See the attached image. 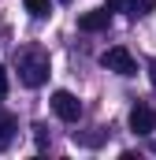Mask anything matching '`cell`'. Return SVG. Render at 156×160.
<instances>
[{"label":"cell","mask_w":156,"mask_h":160,"mask_svg":"<svg viewBox=\"0 0 156 160\" xmlns=\"http://www.w3.org/2000/svg\"><path fill=\"white\" fill-rule=\"evenodd\" d=\"M19 78H22V86H30V89L45 86V78H48V52L45 48H26L19 56Z\"/></svg>","instance_id":"6da1fadb"},{"label":"cell","mask_w":156,"mask_h":160,"mask_svg":"<svg viewBox=\"0 0 156 160\" xmlns=\"http://www.w3.org/2000/svg\"><path fill=\"white\" fill-rule=\"evenodd\" d=\"M130 130L141 134V138H149V134L156 130V112L149 108V104H134V108H130Z\"/></svg>","instance_id":"277c9868"},{"label":"cell","mask_w":156,"mask_h":160,"mask_svg":"<svg viewBox=\"0 0 156 160\" xmlns=\"http://www.w3.org/2000/svg\"><path fill=\"white\" fill-rule=\"evenodd\" d=\"M100 63L108 67V71H115V75H138V63H134V56L126 52V48H108L104 56H100Z\"/></svg>","instance_id":"3957f363"},{"label":"cell","mask_w":156,"mask_h":160,"mask_svg":"<svg viewBox=\"0 0 156 160\" xmlns=\"http://www.w3.org/2000/svg\"><path fill=\"white\" fill-rule=\"evenodd\" d=\"M149 82L156 86V60H149Z\"/></svg>","instance_id":"30bf717a"},{"label":"cell","mask_w":156,"mask_h":160,"mask_svg":"<svg viewBox=\"0 0 156 160\" xmlns=\"http://www.w3.org/2000/svg\"><path fill=\"white\" fill-rule=\"evenodd\" d=\"M22 4H26V11H30L34 19H48V15H52V4H48V0H22Z\"/></svg>","instance_id":"52a82bcc"},{"label":"cell","mask_w":156,"mask_h":160,"mask_svg":"<svg viewBox=\"0 0 156 160\" xmlns=\"http://www.w3.org/2000/svg\"><path fill=\"white\" fill-rule=\"evenodd\" d=\"M78 26H82L85 34H97V30H104V26H108V8H100V11H85V15L78 19Z\"/></svg>","instance_id":"5b68a950"},{"label":"cell","mask_w":156,"mask_h":160,"mask_svg":"<svg viewBox=\"0 0 156 160\" xmlns=\"http://www.w3.org/2000/svg\"><path fill=\"white\" fill-rule=\"evenodd\" d=\"M4 93H7V67L0 63V101H4Z\"/></svg>","instance_id":"9c48e42d"},{"label":"cell","mask_w":156,"mask_h":160,"mask_svg":"<svg viewBox=\"0 0 156 160\" xmlns=\"http://www.w3.org/2000/svg\"><path fill=\"white\" fill-rule=\"evenodd\" d=\"M52 112L63 123H78L82 119V101H78L71 89H56V93H52Z\"/></svg>","instance_id":"7a4b0ae2"},{"label":"cell","mask_w":156,"mask_h":160,"mask_svg":"<svg viewBox=\"0 0 156 160\" xmlns=\"http://www.w3.org/2000/svg\"><path fill=\"white\" fill-rule=\"evenodd\" d=\"M11 138H15V116L0 108V149H7V145H11Z\"/></svg>","instance_id":"8992f818"},{"label":"cell","mask_w":156,"mask_h":160,"mask_svg":"<svg viewBox=\"0 0 156 160\" xmlns=\"http://www.w3.org/2000/svg\"><path fill=\"white\" fill-rule=\"evenodd\" d=\"M153 153H156V142H153Z\"/></svg>","instance_id":"8fae6325"},{"label":"cell","mask_w":156,"mask_h":160,"mask_svg":"<svg viewBox=\"0 0 156 160\" xmlns=\"http://www.w3.org/2000/svg\"><path fill=\"white\" fill-rule=\"evenodd\" d=\"M134 4L138 0H108V11H130L134 15Z\"/></svg>","instance_id":"ba28073f"}]
</instances>
